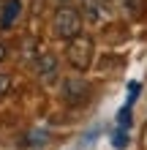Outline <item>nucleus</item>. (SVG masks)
I'll return each instance as SVG.
<instances>
[{
  "instance_id": "obj_12",
  "label": "nucleus",
  "mask_w": 147,
  "mask_h": 150,
  "mask_svg": "<svg viewBox=\"0 0 147 150\" xmlns=\"http://www.w3.org/2000/svg\"><path fill=\"white\" fill-rule=\"evenodd\" d=\"M60 3H63V6H65V3H68V0H60Z\"/></svg>"
},
{
  "instance_id": "obj_4",
  "label": "nucleus",
  "mask_w": 147,
  "mask_h": 150,
  "mask_svg": "<svg viewBox=\"0 0 147 150\" xmlns=\"http://www.w3.org/2000/svg\"><path fill=\"white\" fill-rule=\"evenodd\" d=\"M36 68H38V76L44 79V82H52V79L57 76V57L44 52V47L38 49V60H36Z\"/></svg>"
},
{
  "instance_id": "obj_7",
  "label": "nucleus",
  "mask_w": 147,
  "mask_h": 150,
  "mask_svg": "<svg viewBox=\"0 0 147 150\" xmlns=\"http://www.w3.org/2000/svg\"><path fill=\"white\" fill-rule=\"evenodd\" d=\"M115 6H117L125 16H139L142 8H144V0H115Z\"/></svg>"
},
{
  "instance_id": "obj_5",
  "label": "nucleus",
  "mask_w": 147,
  "mask_h": 150,
  "mask_svg": "<svg viewBox=\"0 0 147 150\" xmlns=\"http://www.w3.org/2000/svg\"><path fill=\"white\" fill-rule=\"evenodd\" d=\"M82 11H84V19L101 22L109 16V0H82Z\"/></svg>"
},
{
  "instance_id": "obj_10",
  "label": "nucleus",
  "mask_w": 147,
  "mask_h": 150,
  "mask_svg": "<svg viewBox=\"0 0 147 150\" xmlns=\"http://www.w3.org/2000/svg\"><path fill=\"white\" fill-rule=\"evenodd\" d=\"M8 90H11V76L0 71V96H6Z\"/></svg>"
},
{
  "instance_id": "obj_9",
  "label": "nucleus",
  "mask_w": 147,
  "mask_h": 150,
  "mask_svg": "<svg viewBox=\"0 0 147 150\" xmlns=\"http://www.w3.org/2000/svg\"><path fill=\"white\" fill-rule=\"evenodd\" d=\"M112 145H115V147H125V145H128L125 128H117V131H115V137H112Z\"/></svg>"
},
{
  "instance_id": "obj_2",
  "label": "nucleus",
  "mask_w": 147,
  "mask_h": 150,
  "mask_svg": "<svg viewBox=\"0 0 147 150\" xmlns=\"http://www.w3.org/2000/svg\"><path fill=\"white\" fill-rule=\"evenodd\" d=\"M93 55H96V41H93L90 36H76L68 41L65 47V60L71 63L76 71H87L90 63H93Z\"/></svg>"
},
{
  "instance_id": "obj_1",
  "label": "nucleus",
  "mask_w": 147,
  "mask_h": 150,
  "mask_svg": "<svg viewBox=\"0 0 147 150\" xmlns=\"http://www.w3.org/2000/svg\"><path fill=\"white\" fill-rule=\"evenodd\" d=\"M52 33L63 41H71L76 36H82V16L71 6H60L55 16H52Z\"/></svg>"
},
{
  "instance_id": "obj_8",
  "label": "nucleus",
  "mask_w": 147,
  "mask_h": 150,
  "mask_svg": "<svg viewBox=\"0 0 147 150\" xmlns=\"http://www.w3.org/2000/svg\"><path fill=\"white\" fill-rule=\"evenodd\" d=\"M117 123H120V128H131V109H128V107H123V109H120Z\"/></svg>"
},
{
  "instance_id": "obj_11",
  "label": "nucleus",
  "mask_w": 147,
  "mask_h": 150,
  "mask_svg": "<svg viewBox=\"0 0 147 150\" xmlns=\"http://www.w3.org/2000/svg\"><path fill=\"white\" fill-rule=\"evenodd\" d=\"M6 55H8V49H6V44L0 41V63H3V60H6Z\"/></svg>"
},
{
  "instance_id": "obj_6",
  "label": "nucleus",
  "mask_w": 147,
  "mask_h": 150,
  "mask_svg": "<svg viewBox=\"0 0 147 150\" xmlns=\"http://www.w3.org/2000/svg\"><path fill=\"white\" fill-rule=\"evenodd\" d=\"M19 14H22V0H6L3 11H0V30H11Z\"/></svg>"
},
{
  "instance_id": "obj_3",
  "label": "nucleus",
  "mask_w": 147,
  "mask_h": 150,
  "mask_svg": "<svg viewBox=\"0 0 147 150\" xmlns=\"http://www.w3.org/2000/svg\"><path fill=\"white\" fill-rule=\"evenodd\" d=\"M87 82L84 79H65L63 82V98L68 104H82L84 98H87Z\"/></svg>"
}]
</instances>
